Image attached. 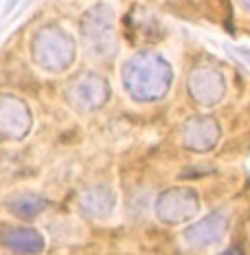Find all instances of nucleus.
<instances>
[{
	"label": "nucleus",
	"instance_id": "f257e3e1",
	"mask_svg": "<svg viewBox=\"0 0 250 255\" xmlns=\"http://www.w3.org/2000/svg\"><path fill=\"white\" fill-rule=\"evenodd\" d=\"M123 88L134 102L152 104L163 99L169 93L173 82V71L161 53L156 51H138L125 62L123 73Z\"/></svg>",
	"mask_w": 250,
	"mask_h": 255
},
{
	"label": "nucleus",
	"instance_id": "f03ea898",
	"mask_svg": "<svg viewBox=\"0 0 250 255\" xmlns=\"http://www.w3.org/2000/svg\"><path fill=\"white\" fill-rule=\"evenodd\" d=\"M31 53H33V62L42 71L57 75L73 66L77 57V44L75 38L60 24H46L33 35Z\"/></svg>",
	"mask_w": 250,
	"mask_h": 255
},
{
	"label": "nucleus",
	"instance_id": "7ed1b4c3",
	"mask_svg": "<svg viewBox=\"0 0 250 255\" xmlns=\"http://www.w3.org/2000/svg\"><path fill=\"white\" fill-rule=\"evenodd\" d=\"M79 33L88 53L99 60L112 57L116 51V15L114 9L105 2L92 4L79 20Z\"/></svg>",
	"mask_w": 250,
	"mask_h": 255
},
{
	"label": "nucleus",
	"instance_id": "20e7f679",
	"mask_svg": "<svg viewBox=\"0 0 250 255\" xmlns=\"http://www.w3.org/2000/svg\"><path fill=\"white\" fill-rule=\"evenodd\" d=\"M154 211L165 225H184L200 211V196L191 187H169L156 198Z\"/></svg>",
	"mask_w": 250,
	"mask_h": 255
},
{
	"label": "nucleus",
	"instance_id": "39448f33",
	"mask_svg": "<svg viewBox=\"0 0 250 255\" xmlns=\"http://www.w3.org/2000/svg\"><path fill=\"white\" fill-rule=\"evenodd\" d=\"M189 95L195 104L200 106H217L226 95V77L220 68L211 66V64H202L195 66L189 73L187 79Z\"/></svg>",
	"mask_w": 250,
	"mask_h": 255
},
{
	"label": "nucleus",
	"instance_id": "423d86ee",
	"mask_svg": "<svg viewBox=\"0 0 250 255\" xmlns=\"http://www.w3.org/2000/svg\"><path fill=\"white\" fill-rule=\"evenodd\" d=\"M68 99L79 113L101 110L110 99V82L97 73H82L68 88Z\"/></svg>",
	"mask_w": 250,
	"mask_h": 255
},
{
	"label": "nucleus",
	"instance_id": "0eeeda50",
	"mask_svg": "<svg viewBox=\"0 0 250 255\" xmlns=\"http://www.w3.org/2000/svg\"><path fill=\"white\" fill-rule=\"evenodd\" d=\"M33 115L29 106L13 95H0V143L22 141L31 132Z\"/></svg>",
	"mask_w": 250,
	"mask_h": 255
},
{
	"label": "nucleus",
	"instance_id": "6e6552de",
	"mask_svg": "<svg viewBox=\"0 0 250 255\" xmlns=\"http://www.w3.org/2000/svg\"><path fill=\"white\" fill-rule=\"evenodd\" d=\"M228 231V218L224 211H211L184 229V242L191 249H209L224 240Z\"/></svg>",
	"mask_w": 250,
	"mask_h": 255
},
{
	"label": "nucleus",
	"instance_id": "1a4fd4ad",
	"mask_svg": "<svg viewBox=\"0 0 250 255\" xmlns=\"http://www.w3.org/2000/svg\"><path fill=\"white\" fill-rule=\"evenodd\" d=\"M220 124L209 115L191 117L182 126V143L191 152H211L220 143Z\"/></svg>",
	"mask_w": 250,
	"mask_h": 255
},
{
	"label": "nucleus",
	"instance_id": "9d476101",
	"mask_svg": "<svg viewBox=\"0 0 250 255\" xmlns=\"http://www.w3.org/2000/svg\"><path fill=\"white\" fill-rule=\"evenodd\" d=\"M116 194L110 185L92 183L79 194V209L90 220H108L114 214Z\"/></svg>",
	"mask_w": 250,
	"mask_h": 255
},
{
	"label": "nucleus",
	"instance_id": "9b49d317",
	"mask_svg": "<svg viewBox=\"0 0 250 255\" xmlns=\"http://www.w3.org/2000/svg\"><path fill=\"white\" fill-rule=\"evenodd\" d=\"M0 242H2L4 249H9L11 253H18V255H38L46 247L44 236L38 229H31V227L4 229L0 233Z\"/></svg>",
	"mask_w": 250,
	"mask_h": 255
},
{
	"label": "nucleus",
	"instance_id": "f8f14e48",
	"mask_svg": "<svg viewBox=\"0 0 250 255\" xmlns=\"http://www.w3.org/2000/svg\"><path fill=\"white\" fill-rule=\"evenodd\" d=\"M4 207L9 209V214H13L20 220H31V218L40 216L44 211L46 200L33 191H22V194H15L4 200Z\"/></svg>",
	"mask_w": 250,
	"mask_h": 255
},
{
	"label": "nucleus",
	"instance_id": "ddd939ff",
	"mask_svg": "<svg viewBox=\"0 0 250 255\" xmlns=\"http://www.w3.org/2000/svg\"><path fill=\"white\" fill-rule=\"evenodd\" d=\"M228 53H231L235 60H239L250 71V51L248 49H242V46H228Z\"/></svg>",
	"mask_w": 250,
	"mask_h": 255
},
{
	"label": "nucleus",
	"instance_id": "4468645a",
	"mask_svg": "<svg viewBox=\"0 0 250 255\" xmlns=\"http://www.w3.org/2000/svg\"><path fill=\"white\" fill-rule=\"evenodd\" d=\"M222 255H242V251H239L237 247H233V249H228V251H224Z\"/></svg>",
	"mask_w": 250,
	"mask_h": 255
},
{
	"label": "nucleus",
	"instance_id": "2eb2a0df",
	"mask_svg": "<svg viewBox=\"0 0 250 255\" xmlns=\"http://www.w3.org/2000/svg\"><path fill=\"white\" fill-rule=\"evenodd\" d=\"M239 4H242L244 9H248V11H250V0H239Z\"/></svg>",
	"mask_w": 250,
	"mask_h": 255
}]
</instances>
